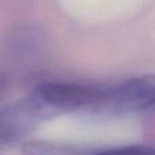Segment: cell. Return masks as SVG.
Wrapping results in <instances>:
<instances>
[{"instance_id":"6da1fadb","label":"cell","mask_w":155,"mask_h":155,"mask_svg":"<svg viewBox=\"0 0 155 155\" xmlns=\"http://www.w3.org/2000/svg\"><path fill=\"white\" fill-rule=\"evenodd\" d=\"M54 113L35 94L0 110V144L23 139Z\"/></svg>"},{"instance_id":"7a4b0ae2","label":"cell","mask_w":155,"mask_h":155,"mask_svg":"<svg viewBox=\"0 0 155 155\" xmlns=\"http://www.w3.org/2000/svg\"><path fill=\"white\" fill-rule=\"evenodd\" d=\"M34 93L56 114L84 108L97 110L105 97L107 88L70 82H46Z\"/></svg>"},{"instance_id":"3957f363","label":"cell","mask_w":155,"mask_h":155,"mask_svg":"<svg viewBox=\"0 0 155 155\" xmlns=\"http://www.w3.org/2000/svg\"><path fill=\"white\" fill-rule=\"evenodd\" d=\"M155 108V74L127 80L107 88L105 97L97 110L127 114Z\"/></svg>"},{"instance_id":"277c9868","label":"cell","mask_w":155,"mask_h":155,"mask_svg":"<svg viewBox=\"0 0 155 155\" xmlns=\"http://www.w3.org/2000/svg\"><path fill=\"white\" fill-rule=\"evenodd\" d=\"M93 151L94 149L48 140H34L22 145L24 155H92Z\"/></svg>"},{"instance_id":"5b68a950","label":"cell","mask_w":155,"mask_h":155,"mask_svg":"<svg viewBox=\"0 0 155 155\" xmlns=\"http://www.w3.org/2000/svg\"><path fill=\"white\" fill-rule=\"evenodd\" d=\"M92 155H155V148L147 145H126L94 150Z\"/></svg>"}]
</instances>
